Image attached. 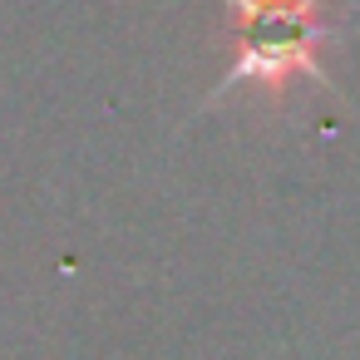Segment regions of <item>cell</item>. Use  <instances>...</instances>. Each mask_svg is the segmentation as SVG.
Returning a JSON list of instances; mask_svg holds the SVG:
<instances>
[{
    "label": "cell",
    "mask_w": 360,
    "mask_h": 360,
    "mask_svg": "<svg viewBox=\"0 0 360 360\" xmlns=\"http://www.w3.org/2000/svg\"><path fill=\"white\" fill-rule=\"evenodd\" d=\"M222 6L237 35V55L217 79V89L202 99V109H212L232 89H262L271 99H286L291 84L330 89L321 50L340 40L345 25L326 11V0H222Z\"/></svg>",
    "instance_id": "cell-1"
}]
</instances>
